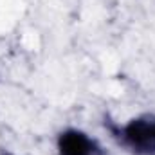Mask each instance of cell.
Segmentation results:
<instances>
[{
  "mask_svg": "<svg viewBox=\"0 0 155 155\" xmlns=\"http://www.w3.org/2000/svg\"><path fill=\"white\" fill-rule=\"evenodd\" d=\"M58 146L61 155H99V148L96 141L78 130L61 134Z\"/></svg>",
  "mask_w": 155,
  "mask_h": 155,
  "instance_id": "2",
  "label": "cell"
},
{
  "mask_svg": "<svg viewBox=\"0 0 155 155\" xmlns=\"http://www.w3.org/2000/svg\"><path fill=\"white\" fill-rule=\"evenodd\" d=\"M121 141L141 155L155 153V119H137L121 128Z\"/></svg>",
  "mask_w": 155,
  "mask_h": 155,
  "instance_id": "1",
  "label": "cell"
}]
</instances>
